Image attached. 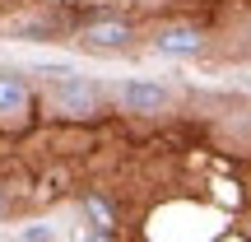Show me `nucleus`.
<instances>
[{"label": "nucleus", "instance_id": "nucleus-1", "mask_svg": "<svg viewBox=\"0 0 251 242\" xmlns=\"http://www.w3.org/2000/svg\"><path fill=\"white\" fill-rule=\"evenodd\" d=\"M51 112L61 121H98L107 112V89L89 75H61L51 80Z\"/></svg>", "mask_w": 251, "mask_h": 242}, {"label": "nucleus", "instance_id": "nucleus-2", "mask_svg": "<svg viewBox=\"0 0 251 242\" xmlns=\"http://www.w3.org/2000/svg\"><path fill=\"white\" fill-rule=\"evenodd\" d=\"M107 103L126 117H158V112H168L177 103V93L158 80H117L107 89Z\"/></svg>", "mask_w": 251, "mask_h": 242}, {"label": "nucleus", "instance_id": "nucleus-3", "mask_svg": "<svg viewBox=\"0 0 251 242\" xmlns=\"http://www.w3.org/2000/svg\"><path fill=\"white\" fill-rule=\"evenodd\" d=\"M135 24H126V19H93V24L79 28V37L75 42L84 47V52H98V56H121L135 47Z\"/></svg>", "mask_w": 251, "mask_h": 242}, {"label": "nucleus", "instance_id": "nucleus-4", "mask_svg": "<svg viewBox=\"0 0 251 242\" xmlns=\"http://www.w3.org/2000/svg\"><path fill=\"white\" fill-rule=\"evenodd\" d=\"M149 52L172 56V61H191V56L205 52V33L196 24H158L149 33Z\"/></svg>", "mask_w": 251, "mask_h": 242}, {"label": "nucleus", "instance_id": "nucleus-5", "mask_svg": "<svg viewBox=\"0 0 251 242\" xmlns=\"http://www.w3.org/2000/svg\"><path fill=\"white\" fill-rule=\"evenodd\" d=\"M28 108H33V80L24 70H0V117L19 121L28 117Z\"/></svg>", "mask_w": 251, "mask_h": 242}, {"label": "nucleus", "instance_id": "nucleus-6", "mask_svg": "<svg viewBox=\"0 0 251 242\" xmlns=\"http://www.w3.org/2000/svg\"><path fill=\"white\" fill-rule=\"evenodd\" d=\"M79 205H84V215H89V224H93V228H117V219H121L117 200H112V196H102V191H89Z\"/></svg>", "mask_w": 251, "mask_h": 242}, {"label": "nucleus", "instance_id": "nucleus-7", "mask_svg": "<svg viewBox=\"0 0 251 242\" xmlns=\"http://www.w3.org/2000/svg\"><path fill=\"white\" fill-rule=\"evenodd\" d=\"M51 238H56L51 224H33V228H24V242H51Z\"/></svg>", "mask_w": 251, "mask_h": 242}, {"label": "nucleus", "instance_id": "nucleus-8", "mask_svg": "<svg viewBox=\"0 0 251 242\" xmlns=\"http://www.w3.org/2000/svg\"><path fill=\"white\" fill-rule=\"evenodd\" d=\"M84 242H117V228H93Z\"/></svg>", "mask_w": 251, "mask_h": 242}, {"label": "nucleus", "instance_id": "nucleus-9", "mask_svg": "<svg viewBox=\"0 0 251 242\" xmlns=\"http://www.w3.org/2000/svg\"><path fill=\"white\" fill-rule=\"evenodd\" d=\"M9 215V196H5V187H0V219Z\"/></svg>", "mask_w": 251, "mask_h": 242}]
</instances>
